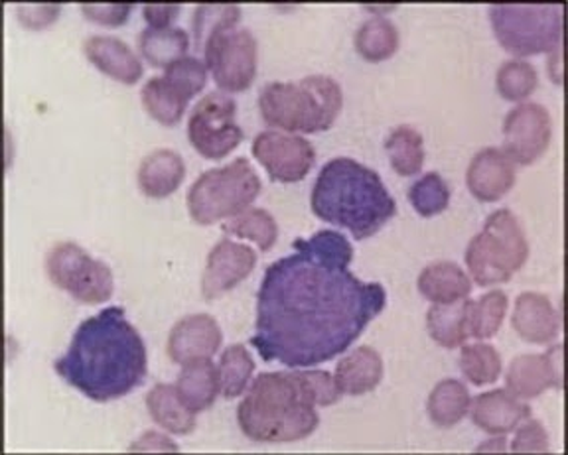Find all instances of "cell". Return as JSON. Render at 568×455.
<instances>
[{
	"label": "cell",
	"mask_w": 568,
	"mask_h": 455,
	"mask_svg": "<svg viewBox=\"0 0 568 455\" xmlns=\"http://www.w3.org/2000/svg\"><path fill=\"white\" fill-rule=\"evenodd\" d=\"M176 391L190 411L195 414L210 411L220 394L217 366L213 365L212 359H202L182 366L178 375Z\"/></svg>",
	"instance_id": "cell-24"
},
{
	"label": "cell",
	"mask_w": 568,
	"mask_h": 455,
	"mask_svg": "<svg viewBox=\"0 0 568 455\" xmlns=\"http://www.w3.org/2000/svg\"><path fill=\"white\" fill-rule=\"evenodd\" d=\"M45 275L53 285L80 303H105L115 292L111 268L89 257L88 250L81 249L75 242L53 245L45 255Z\"/></svg>",
	"instance_id": "cell-9"
},
{
	"label": "cell",
	"mask_w": 568,
	"mask_h": 455,
	"mask_svg": "<svg viewBox=\"0 0 568 455\" xmlns=\"http://www.w3.org/2000/svg\"><path fill=\"white\" fill-rule=\"evenodd\" d=\"M562 343H557V345H552V348L547 349V353H542L545 359H547V363H549L550 373H552V379H555V384H557V391H562Z\"/></svg>",
	"instance_id": "cell-46"
},
{
	"label": "cell",
	"mask_w": 568,
	"mask_h": 455,
	"mask_svg": "<svg viewBox=\"0 0 568 455\" xmlns=\"http://www.w3.org/2000/svg\"><path fill=\"white\" fill-rule=\"evenodd\" d=\"M552 125L539 103H519L504 121V152L515 166H531L549 151Z\"/></svg>",
	"instance_id": "cell-13"
},
{
	"label": "cell",
	"mask_w": 568,
	"mask_h": 455,
	"mask_svg": "<svg viewBox=\"0 0 568 455\" xmlns=\"http://www.w3.org/2000/svg\"><path fill=\"white\" fill-rule=\"evenodd\" d=\"M506 386L509 393L521 401H531L549 389H557L549 363L545 355L525 353L509 363L506 373Z\"/></svg>",
	"instance_id": "cell-25"
},
{
	"label": "cell",
	"mask_w": 568,
	"mask_h": 455,
	"mask_svg": "<svg viewBox=\"0 0 568 455\" xmlns=\"http://www.w3.org/2000/svg\"><path fill=\"white\" fill-rule=\"evenodd\" d=\"M190 37L182 28H144L139 37L141 55L152 68H170L172 63L186 58Z\"/></svg>",
	"instance_id": "cell-28"
},
{
	"label": "cell",
	"mask_w": 568,
	"mask_h": 455,
	"mask_svg": "<svg viewBox=\"0 0 568 455\" xmlns=\"http://www.w3.org/2000/svg\"><path fill=\"white\" fill-rule=\"evenodd\" d=\"M549 77L557 85H562V45L552 50L549 55Z\"/></svg>",
	"instance_id": "cell-48"
},
{
	"label": "cell",
	"mask_w": 568,
	"mask_h": 455,
	"mask_svg": "<svg viewBox=\"0 0 568 455\" xmlns=\"http://www.w3.org/2000/svg\"><path fill=\"white\" fill-rule=\"evenodd\" d=\"M365 10H373V12H389V10H395V7H393V4H389V7H365Z\"/></svg>",
	"instance_id": "cell-49"
},
{
	"label": "cell",
	"mask_w": 568,
	"mask_h": 455,
	"mask_svg": "<svg viewBox=\"0 0 568 455\" xmlns=\"http://www.w3.org/2000/svg\"><path fill=\"white\" fill-rule=\"evenodd\" d=\"M471 422L489 436L509 434L521 422L531 418V406L507 389L479 394L470 404Z\"/></svg>",
	"instance_id": "cell-18"
},
{
	"label": "cell",
	"mask_w": 568,
	"mask_h": 455,
	"mask_svg": "<svg viewBox=\"0 0 568 455\" xmlns=\"http://www.w3.org/2000/svg\"><path fill=\"white\" fill-rule=\"evenodd\" d=\"M261 178L247 158L212 168L187 192V211L197 225L220 224L247 211L261 194Z\"/></svg>",
	"instance_id": "cell-7"
},
{
	"label": "cell",
	"mask_w": 568,
	"mask_h": 455,
	"mask_svg": "<svg viewBox=\"0 0 568 455\" xmlns=\"http://www.w3.org/2000/svg\"><path fill=\"white\" fill-rule=\"evenodd\" d=\"M337 389L347 396L372 393L383 381V359L373 348H357L336 366Z\"/></svg>",
	"instance_id": "cell-21"
},
{
	"label": "cell",
	"mask_w": 568,
	"mask_h": 455,
	"mask_svg": "<svg viewBox=\"0 0 568 455\" xmlns=\"http://www.w3.org/2000/svg\"><path fill=\"white\" fill-rule=\"evenodd\" d=\"M506 452H509L506 434H496V436L489 437L476 449V454H506Z\"/></svg>",
	"instance_id": "cell-47"
},
{
	"label": "cell",
	"mask_w": 568,
	"mask_h": 455,
	"mask_svg": "<svg viewBox=\"0 0 568 455\" xmlns=\"http://www.w3.org/2000/svg\"><path fill=\"white\" fill-rule=\"evenodd\" d=\"M501 355L494 345L478 341L462 345L460 371L474 386H488L501 376Z\"/></svg>",
	"instance_id": "cell-35"
},
{
	"label": "cell",
	"mask_w": 568,
	"mask_h": 455,
	"mask_svg": "<svg viewBox=\"0 0 568 455\" xmlns=\"http://www.w3.org/2000/svg\"><path fill=\"white\" fill-rule=\"evenodd\" d=\"M53 369L89 401L103 404L123 399L146 381L149 355L123 308L113 306L78 325Z\"/></svg>",
	"instance_id": "cell-2"
},
{
	"label": "cell",
	"mask_w": 568,
	"mask_h": 455,
	"mask_svg": "<svg viewBox=\"0 0 568 455\" xmlns=\"http://www.w3.org/2000/svg\"><path fill=\"white\" fill-rule=\"evenodd\" d=\"M222 229L227 235H235L240 239L255 242L263 252L273 249L278 239V225L275 217L261 207H248L247 211L223 224Z\"/></svg>",
	"instance_id": "cell-34"
},
{
	"label": "cell",
	"mask_w": 568,
	"mask_h": 455,
	"mask_svg": "<svg viewBox=\"0 0 568 455\" xmlns=\"http://www.w3.org/2000/svg\"><path fill=\"white\" fill-rule=\"evenodd\" d=\"M237 422L253 442L291 444L312 436L320 416L296 371H288L258 375L237 409Z\"/></svg>",
	"instance_id": "cell-4"
},
{
	"label": "cell",
	"mask_w": 568,
	"mask_h": 455,
	"mask_svg": "<svg viewBox=\"0 0 568 455\" xmlns=\"http://www.w3.org/2000/svg\"><path fill=\"white\" fill-rule=\"evenodd\" d=\"M202 54L223 93L247 91L257 77V40L247 28H225L217 32Z\"/></svg>",
	"instance_id": "cell-11"
},
{
	"label": "cell",
	"mask_w": 568,
	"mask_h": 455,
	"mask_svg": "<svg viewBox=\"0 0 568 455\" xmlns=\"http://www.w3.org/2000/svg\"><path fill=\"white\" fill-rule=\"evenodd\" d=\"M257 265L255 250L241 242L222 239L207 255L204 277H202V296L205 300H215L231 292L253 272Z\"/></svg>",
	"instance_id": "cell-14"
},
{
	"label": "cell",
	"mask_w": 568,
	"mask_h": 455,
	"mask_svg": "<svg viewBox=\"0 0 568 455\" xmlns=\"http://www.w3.org/2000/svg\"><path fill=\"white\" fill-rule=\"evenodd\" d=\"M296 375L316 406H329L342 399L336 379L328 371H296Z\"/></svg>",
	"instance_id": "cell-40"
},
{
	"label": "cell",
	"mask_w": 568,
	"mask_h": 455,
	"mask_svg": "<svg viewBox=\"0 0 568 455\" xmlns=\"http://www.w3.org/2000/svg\"><path fill=\"white\" fill-rule=\"evenodd\" d=\"M342 107V87L328 75H308L288 83L273 81L258 95L263 121L286 133H326L336 123Z\"/></svg>",
	"instance_id": "cell-5"
},
{
	"label": "cell",
	"mask_w": 568,
	"mask_h": 455,
	"mask_svg": "<svg viewBox=\"0 0 568 455\" xmlns=\"http://www.w3.org/2000/svg\"><path fill=\"white\" fill-rule=\"evenodd\" d=\"M245 134L237 125V103L223 91L207 93L187 121V141L200 156L222 161L243 143Z\"/></svg>",
	"instance_id": "cell-10"
},
{
	"label": "cell",
	"mask_w": 568,
	"mask_h": 455,
	"mask_svg": "<svg viewBox=\"0 0 568 455\" xmlns=\"http://www.w3.org/2000/svg\"><path fill=\"white\" fill-rule=\"evenodd\" d=\"M222 328L212 316L207 313L186 316L170 331V361L184 366L202 359H212L222 348Z\"/></svg>",
	"instance_id": "cell-15"
},
{
	"label": "cell",
	"mask_w": 568,
	"mask_h": 455,
	"mask_svg": "<svg viewBox=\"0 0 568 455\" xmlns=\"http://www.w3.org/2000/svg\"><path fill=\"white\" fill-rule=\"evenodd\" d=\"M207 75H210V70H207L205 62H202L200 58H194V55H186V58L178 60V62L172 63L170 68H166V72H164V77H166L187 101L204 91L205 83H207Z\"/></svg>",
	"instance_id": "cell-39"
},
{
	"label": "cell",
	"mask_w": 568,
	"mask_h": 455,
	"mask_svg": "<svg viewBox=\"0 0 568 455\" xmlns=\"http://www.w3.org/2000/svg\"><path fill=\"white\" fill-rule=\"evenodd\" d=\"M89 62L111 80L134 85L142 77V63L123 40L113 37H91L83 45Z\"/></svg>",
	"instance_id": "cell-19"
},
{
	"label": "cell",
	"mask_w": 568,
	"mask_h": 455,
	"mask_svg": "<svg viewBox=\"0 0 568 455\" xmlns=\"http://www.w3.org/2000/svg\"><path fill=\"white\" fill-rule=\"evenodd\" d=\"M146 409L152 422L174 436H187L197 426L195 412L190 411L178 396L174 384L160 383L146 394Z\"/></svg>",
	"instance_id": "cell-23"
},
{
	"label": "cell",
	"mask_w": 568,
	"mask_h": 455,
	"mask_svg": "<svg viewBox=\"0 0 568 455\" xmlns=\"http://www.w3.org/2000/svg\"><path fill=\"white\" fill-rule=\"evenodd\" d=\"M129 452H180L176 442L172 437L159 434V432H146L136 442L129 446Z\"/></svg>",
	"instance_id": "cell-45"
},
{
	"label": "cell",
	"mask_w": 568,
	"mask_h": 455,
	"mask_svg": "<svg viewBox=\"0 0 568 455\" xmlns=\"http://www.w3.org/2000/svg\"><path fill=\"white\" fill-rule=\"evenodd\" d=\"M560 312L541 292H524L515 300L511 325L515 333L535 345H549L560 333Z\"/></svg>",
	"instance_id": "cell-17"
},
{
	"label": "cell",
	"mask_w": 568,
	"mask_h": 455,
	"mask_svg": "<svg viewBox=\"0 0 568 455\" xmlns=\"http://www.w3.org/2000/svg\"><path fill=\"white\" fill-rule=\"evenodd\" d=\"M489 22L499 45L517 58L550 54L562 45L560 4H494Z\"/></svg>",
	"instance_id": "cell-8"
},
{
	"label": "cell",
	"mask_w": 568,
	"mask_h": 455,
	"mask_svg": "<svg viewBox=\"0 0 568 455\" xmlns=\"http://www.w3.org/2000/svg\"><path fill=\"white\" fill-rule=\"evenodd\" d=\"M62 12V4H20L17 19L28 30H44L52 27Z\"/></svg>",
	"instance_id": "cell-43"
},
{
	"label": "cell",
	"mask_w": 568,
	"mask_h": 455,
	"mask_svg": "<svg viewBox=\"0 0 568 455\" xmlns=\"http://www.w3.org/2000/svg\"><path fill=\"white\" fill-rule=\"evenodd\" d=\"M293 249L265 270L251 343L266 363L308 369L344 355L385 310L387 292L349 270L354 247L342 232H314Z\"/></svg>",
	"instance_id": "cell-1"
},
{
	"label": "cell",
	"mask_w": 568,
	"mask_h": 455,
	"mask_svg": "<svg viewBox=\"0 0 568 455\" xmlns=\"http://www.w3.org/2000/svg\"><path fill=\"white\" fill-rule=\"evenodd\" d=\"M400 37L397 27L383 17L367 20L355 32V50L372 63L385 62L399 50Z\"/></svg>",
	"instance_id": "cell-29"
},
{
	"label": "cell",
	"mask_w": 568,
	"mask_h": 455,
	"mask_svg": "<svg viewBox=\"0 0 568 455\" xmlns=\"http://www.w3.org/2000/svg\"><path fill=\"white\" fill-rule=\"evenodd\" d=\"M497 93L509 103H524L539 87V75L535 65L524 60L501 63L496 77Z\"/></svg>",
	"instance_id": "cell-36"
},
{
	"label": "cell",
	"mask_w": 568,
	"mask_h": 455,
	"mask_svg": "<svg viewBox=\"0 0 568 455\" xmlns=\"http://www.w3.org/2000/svg\"><path fill=\"white\" fill-rule=\"evenodd\" d=\"M529 259L524 227L509 209L489 215L466 249V267L481 288L509 282Z\"/></svg>",
	"instance_id": "cell-6"
},
{
	"label": "cell",
	"mask_w": 568,
	"mask_h": 455,
	"mask_svg": "<svg viewBox=\"0 0 568 455\" xmlns=\"http://www.w3.org/2000/svg\"><path fill=\"white\" fill-rule=\"evenodd\" d=\"M385 151L389 156L390 168L399 176L410 178L423 170L425 164V141L423 134L413 126H397L385 141Z\"/></svg>",
	"instance_id": "cell-30"
},
{
	"label": "cell",
	"mask_w": 568,
	"mask_h": 455,
	"mask_svg": "<svg viewBox=\"0 0 568 455\" xmlns=\"http://www.w3.org/2000/svg\"><path fill=\"white\" fill-rule=\"evenodd\" d=\"M418 292L428 302L454 303L466 300L471 292V280L456 262L440 260L418 275Z\"/></svg>",
	"instance_id": "cell-22"
},
{
	"label": "cell",
	"mask_w": 568,
	"mask_h": 455,
	"mask_svg": "<svg viewBox=\"0 0 568 455\" xmlns=\"http://www.w3.org/2000/svg\"><path fill=\"white\" fill-rule=\"evenodd\" d=\"M517 166L501 148H484L471 158L466 184L481 204H496L515 186Z\"/></svg>",
	"instance_id": "cell-16"
},
{
	"label": "cell",
	"mask_w": 568,
	"mask_h": 455,
	"mask_svg": "<svg viewBox=\"0 0 568 455\" xmlns=\"http://www.w3.org/2000/svg\"><path fill=\"white\" fill-rule=\"evenodd\" d=\"M253 156L268 178L278 184H296L311 174L316 151L301 134L263 131L253 143Z\"/></svg>",
	"instance_id": "cell-12"
},
{
	"label": "cell",
	"mask_w": 568,
	"mask_h": 455,
	"mask_svg": "<svg viewBox=\"0 0 568 455\" xmlns=\"http://www.w3.org/2000/svg\"><path fill=\"white\" fill-rule=\"evenodd\" d=\"M450 197L453 194L448 184L436 172L418 178L408 189L410 206L415 207V211L420 217H435L443 214L450 206Z\"/></svg>",
	"instance_id": "cell-38"
},
{
	"label": "cell",
	"mask_w": 568,
	"mask_h": 455,
	"mask_svg": "<svg viewBox=\"0 0 568 455\" xmlns=\"http://www.w3.org/2000/svg\"><path fill=\"white\" fill-rule=\"evenodd\" d=\"M470 404L468 386L456 379H446L433 389L426 401V412L438 428H454L466 418V414L470 412Z\"/></svg>",
	"instance_id": "cell-27"
},
{
	"label": "cell",
	"mask_w": 568,
	"mask_h": 455,
	"mask_svg": "<svg viewBox=\"0 0 568 455\" xmlns=\"http://www.w3.org/2000/svg\"><path fill=\"white\" fill-rule=\"evenodd\" d=\"M142 105L160 125L174 126L186 113L187 99L164 75L152 77L141 91Z\"/></svg>",
	"instance_id": "cell-31"
},
{
	"label": "cell",
	"mask_w": 568,
	"mask_h": 455,
	"mask_svg": "<svg viewBox=\"0 0 568 455\" xmlns=\"http://www.w3.org/2000/svg\"><path fill=\"white\" fill-rule=\"evenodd\" d=\"M186 178V164L178 152L170 148L154 151L141 162L136 182L142 194L152 199L172 196Z\"/></svg>",
	"instance_id": "cell-20"
},
{
	"label": "cell",
	"mask_w": 568,
	"mask_h": 455,
	"mask_svg": "<svg viewBox=\"0 0 568 455\" xmlns=\"http://www.w3.org/2000/svg\"><path fill=\"white\" fill-rule=\"evenodd\" d=\"M311 207L324 224L347 229L355 241L382 231L397 214L379 174L352 158L326 162L312 188Z\"/></svg>",
	"instance_id": "cell-3"
},
{
	"label": "cell",
	"mask_w": 568,
	"mask_h": 455,
	"mask_svg": "<svg viewBox=\"0 0 568 455\" xmlns=\"http://www.w3.org/2000/svg\"><path fill=\"white\" fill-rule=\"evenodd\" d=\"M81 12L85 19L101 24V27L119 28L123 27L124 22L131 17L133 12V4H124V2H83L80 7Z\"/></svg>",
	"instance_id": "cell-42"
},
{
	"label": "cell",
	"mask_w": 568,
	"mask_h": 455,
	"mask_svg": "<svg viewBox=\"0 0 568 455\" xmlns=\"http://www.w3.org/2000/svg\"><path fill=\"white\" fill-rule=\"evenodd\" d=\"M511 449L514 454H549V434L539 420L527 418L517 426Z\"/></svg>",
	"instance_id": "cell-41"
},
{
	"label": "cell",
	"mask_w": 568,
	"mask_h": 455,
	"mask_svg": "<svg viewBox=\"0 0 568 455\" xmlns=\"http://www.w3.org/2000/svg\"><path fill=\"white\" fill-rule=\"evenodd\" d=\"M180 4H146L142 7V17L152 28H170L172 22L180 17Z\"/></svg>",
	"instance_id": "cell-44"
},
{
	"label": "cell",
	"mask_w": 568,
	"mask_h": 455,
	"mask_svg": "<svg viewBox=\"0 0 568 455\" xmlns=\"http://www.w3.org/2000/svg\"><path fill=\"white\" fill-rule=\"evenodd\" d=\"M468 303L462 300L454 303H435L426 313V330L436 345L444 349H458L468 341Z\"/></svg>",
	"instance_id": "cell-26"
},
{
	"label": "cell",
	"mask_w": 568,
	"mask_h": 455,
	"mask_svg": "<svg viewBox=\"0 0 568 455\" xmlns=\"http://www.w3.org/2000/svg\"><path fill=\"white\" fill-rule=\"evenodd\" d=\"M255 361L243 345H230L217 363V383L223 399H237L247 391Z\"/></svg>",
	"instance_id": "cell-32"
},
{
	"label": "cell",
	"mask_w": 568,
	"mask_h": 455,
	"mask_svg": "<svg viewBox=\"0 0 568 455\" xmlns=\"http://www.w3.org/2000/svg\"><path fill=\"white\" fill-rule=\"evenodd\" d=\"M241 9L235 4H200L194 14V42L197 52H204L205 44L217 32L240 24Z\"/></svg>",
	"instance_id": "cell-37"
},
{
	"label": "cell",
	"mask_w": 568,
	"mask_h": 455,
	"mask_svg": "<svg viewBox=\"0 0 568 455\" xmlns=\"http://www.w3.org/2000/svg\"><path fill=\"white\" fill-rule=\"evenodd\" d=\"M507 294L491 290L468 303V331L474 340H491L506 320Z\"/></svg>",
	"instance_id": "cell-33"
}]
</instances>
